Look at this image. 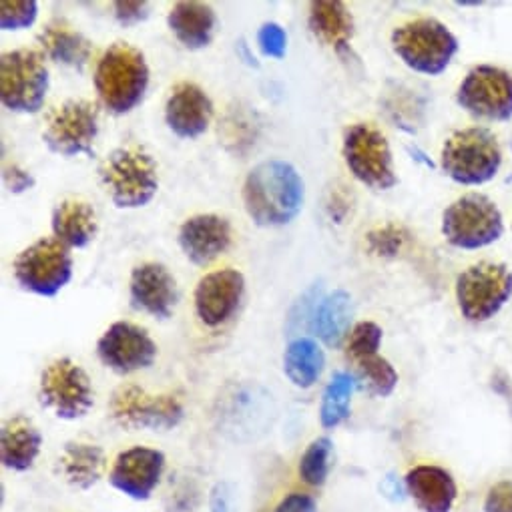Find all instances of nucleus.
Masks as SVG:
<instances>
[{
    "instance_id": "9",
    "label": "nucleus",
    "mask_w": 512,
    "mask_h": 512,
    "mask_svg": "<svg viewBox=\"0 0 512 512\" xmlns=\"http://www.w3.org/2000/svg\"><path fill=\"white\" fill-rule=\"evenodd\" d=\"M512 298V272L504 264L480 262L456 280V300L462 316L472 322H488Z\"/></svg>"
},
{
    "instance_id": "4",
    "label": "nucleus",
    "mask_w": 512,
    "mask_h": 512,
    "mask_svg": "<svg viewBox=\"0 0 512 512\" xmlns=\"http://www.w3.org/2000/svg\"><path fill=\"white\" fill-rule=\"evenodd\" d=\"M392 47L408 69L436 77L458 53V39L436 19H416L394 29Z\"/></svg>"
},
{
    "instance_id": "32",
    "label": "nucleus",
    "mask_w": 512,
    "mask_h": 512,
    "mask_svg": "<svg viewBox=\"0 0 512 512\" xmlns=\"http://www.w3.org/2000/svg\"><path fill=\"white\" fill-rule=\"evenodd\" d=\"M334 444L330 438H316L300 458V478L310 486H322L330 474Z\"/></svg>"
},
{
    "instance_id": "11",
    "label": "nucleus",
    "mask_w": 512,
    "mask_h": 512,
    "mask_svg": "<svg viewBox=\"0 0 512 512\" xmlns=\"http://www.w3.org/2000/svg\"><path fill=\"white\" fill-rule=\"evenodd\" d=\"M456 103L476 119H512V75L494 65L474 67L458 87Z\"/></svg>"
},
{
    "instance_id": "10",
    "label": "nucleus",
    "mask_w": 512,
    "mask_h": 512,
    "mask_svg": "<svg viewBox=\"0 0 512 512\" xmlns=\"http://www.w3.org/2000/svg\"><path fill=\"white\" fill-rule=\"evenodd\" d=\"M344 161L352 175L370 189L388 191L398 183L386 135L370 123H356L344 133Z\"/></svg>"
},
{
    "instance_id": "1",
    "label": "nucleus",
    "mask_w": 512,
    "mask_h": 512,
    "mask_svg": "<svg viewBox=\"0 0 512 512\" xmlns=\"http://www.w3.org/2000/svg\"><path fill=\"white\" fill-rule=\"evenodd\" d=\"M243 205L247 215L262 227L286 225L302 211L304 179L288 161H264L245 177Z\"/></svg>"
},
{
    "instance_id": "2",
    "label": "nucleus",
    "mask_w": 512,
    "mask_h": 512,
    "mask_svg": "<svg viewBox=\"0 0 512 512\" xmlns=\"http://www.w3.org/2000/svg\"><path fill=\"white\" fill-rule=\"evenodd\" d=\"M147 87L149 67L139 49L115 43L103 53L95 69V89L111 113H131L143 101Z\"/></svg>"
},
{
    "instance_id": "5",
    "label": "nucleus",
    "mask_w": 512,
    "mask_h": 512,
    "mask_svg": "<svg viewBox=\"0 0 512 512\" xmlns=\"http://www.w3.org/2000/svg\"><path fill=\"white\" fill-rule=\"evenodd\" d=\"M502 149L494 133L484 127L456 131L442 147V169L460 185H482L496 177Z\"/></svg>"
},
{
    "instance_id": "19",
    "label": "nucleus",
    "mask_w": 512,
    "mask_h": 512,
    "mask_svg": "<svg viewBox=\"0 0 512 512\" xmlns=\"http://www.w3.org/2000/svg\"><path fill=\"white\" fill-rule=\"evenodd\" d=\"M179 292L171 272L161 264L137 266L131 274V302L149 316L167 320L177 304Z\"/></svg>"
},
{
    "instance_id": "25",
    "label": "nucleus",
    "mask_w": 512,
    "mask_h": 512,
    "mask_svg": "<svg viewBox=\"0 0 512 512\" xmlns=\"http://www.w3.org/2000/svg\"><path fill=\"white\" fill-rule=\"evenodd\" d=\"M352 298L336 290L322 298L312 312V332L330 348H338L350 334Z\"/></svg>"
},
{
    "instance_id": "37",
    "label": "nucleus",
    "mask_w": 512,
    "mask_h": 512,
    "mask_svg": "<svg viewBox=\"0 0 512 512\" xmlns=\"http://www.w3.org/2000/svg\"><path fill=\"white\" fill-rule=\"evenodd\" d=\"M368 243H370V249L378 255H394L402 245V237L396 227H386V229L372 231L368 235Z\"/></svg>"
},
{
    "instance_id": "30",
    "label": "nucleus",
    "mask_w": 512,
    "mask_h": 512,
    "mask_svg": "<svg viewBox=\"0 0 512 512\" xmlns=\"http://www.w3.org/2000/svg\"><path fill=\"white\" fill-rule=\"evenodd\" d=\"M356 384V378L348 372H338L332 376L320 406V422L326 430L340 426L350 416V402Z\"/></svg>"
},
{
    "instance_id": "3",
    "label": "nucleus",
    "mask_w": 512,
    "mask_h": 512,
    "mask_svg": "<svg viewBox=\"0 0 512 512\" xmlns=\"http://www.w3.org/2000/svg\"><path fill=\"white\" fill-rule=\"evenodd\" d=\"M99 177L119 209L143 207L159 189L157 165L153 157L139 147L115 149L101 163Z\"/></svg>"
},
{
    "instance_id": "26",
    "label": "nucleus",
    "mask_w": 512,
    "mask_h": 512,
    "mask_svg": "<svg viewBox=\"0 0 512 512\" xmlns=\"http://www.w3.org/2000/svg\"><path fill=\"white\" fill-rule=\"evenodd\" d=\"M310 27L322 43L336 49L338 53L348 49V43L354 35L352 15L340 0H318V3H312Z\"/></svg>"
},
{
    "instance_id": "7",
    "label": "nucleus",
    "mask_w": 512,
    "mask_h": 512,
    "mask_svg": "<svg viewBox=\"0 0 512 512\" xmlns=\"http://www.w3.org/2000/svg\"><path fill=\"white\" fill-rule=\"evenodd\" d=\"M13 270L23 290L55 298L73 278V258L57 237H43L17 255Z\"/></svg>"
},
{
    "instance_id": "18",
    "label": "nucleus",
    "mask_w": 512,
    "mask_h": 512,
    "mask_svg": "<svg viewBox=\"0 0 512 512\" xmlns=\"http://www.w3.org/2000/svg\"><path fill=\"white\" fill-rule=\"evenodd\" d=\"M231 223L213 213L193 215L179 229V245L185 258L195 266L215 262L231 245Z\"/></svg>"
},
{
    "instance_id": "23",
    "label": "nucleus",
    "mask_w": 512,
    "mask_h": 512,
    "mask_svg": "<svg viewBox=\"0 0 512 512\" xmlns=\"http://www.w3.org/2000/svg\"><path fill=\"white\" fill-rule=\"evenodd\" d=\"M167 25L183 47L199 51L211 43L217 27V17L209 5L177 3L167 17Z\"/></svg>"
},
{
    "instance_id": "35",
    "label": "nucleus",
    "mask_w": 512,
    "mask_h": 512,
    "mask_svg": "<svg viewBox=\"0 0 512 512\" xmlns=\"http://www.w3.org/2000/svg\"><path fill=\"white\" fill-rule=\"evenodd\" d=\"M258 45L266 57L284 59L288 49V35L278 23H266L258 31Z\"/></svg>"
},
{
    "instance_id": "24",
    "label": "nucleus",
    "mask_w": 512,
    "mask_h": 512,
    "mask_svg": "<svg viewBox=\"0 0 512 512\" xmlns=\"http://www.w3.org/2000/svg\"><path fill=\"white\" fill-rule=\"evenodd\" d=\"M53 233L67 247H87L97 235V215L87 201L67 199L53 211Z\"/></svg>"
},
{
    "instance_id": "31",
    "label": "nucleus",
    "mask_w": 512,
    "mask_h": 512,
    "mask_svg": "<svg viewBox=\"0 0 512 512\" xmlns=\"http://www.w3.org/2000/svg\"><path fill=\"white\" fill-rule=\"evenodd\" d=\"M356 366V382H360L370 394L374 396H390L398 384V372L394 366L386 360L376 356H370L366 360H360Z\"/></svg>"
},
{
    "instance_id": "6",
    "label": "nucleus",
    "mask_w": 512,
    "mask_h": 512,
    "mask_svg": "<svg viewBox=\"0 0 512 512\" xmlns=\"http://www.w3.org/2000/svg\"><path fill=\"white\" fill-rule=\"evenodd\" d=\"M49 91L45 57L31 49L9 51L0 59V99L15 113H39Z\"/></svg>"
},
{
    "instance_id": "40",
    "label": "nucleus",
    "mask_w": 512,
    "mask_h": 512,
    "mask_svg": "<svg viewBox=\"0 0 512 512\" xmlns=\"http://www.w3.org/2000/svg\"><path fill=\"white\" fill-rule=\"evenodd\" d=\"M3 177H5V185L11 193H25V191L33 189V185H35L33 175L29 171H25L23 167H19V165L5 167Z\"/></svg>"
},
{
    "instance_id": "34",
    "label": "nucleus",
    "mask_w": 512,
    "mask_h": 512,
    "mask_svg": "<svg viewBox=\"0 0 512 512\" xmlns=\"http://www.w3.org/2000/svg\"><path fill=\"white\" fill-rule=\"evenodd\" d=\"M39 15L35 0H3L0 3V27L3 31H21L33 27Z\"/></svg>"
},
{
    "instance_id": "22",
    "label": "nucleus",
    "mask_w": 512,
    "mask_h": 512,
    "mask_svg": "<svg viewBox=\"0 0 512 512\" xmlns=\"http://www.w3.org/2000/svg\"><path fill=\"white\" fill-rule=\"evenodd\" d=\"M43 446L39 428L25 416H15L3 424L0 432V458L11 470H29Z\"/></svg>"
},
{
    "instance_id": "36",
    "label": "nucleus",
    "mask_w": 512,
    "mask_h": 512,
    "mask_svg": "<svg viewBox=\"0 0 512 512\" xmlns=\"http://www.w3.org/2000/svg\"><path fill=\"white\" fill-rule=\"evenodd\" d=\"M113 9L119 25L123 27H135L149 17V3L145 0H125V3L121 0V3L113 5Z\"/></svg>"
},
{
    "instance_id": "20",
    "label": "nucleus",
    "mask_w": 512,
    "mask_h": 512,
    "mask_svg": "<svg viewBox=\"0 0 512 512\" xmlns=\"http://www.w3.org/2000/svg\"><path fill=\"white\" fill-rule=\"evenodd\" d=\"M213 117V103L195 83H179L165 105V121L181 139L203 135Z\"/></svg>"
},
{
    "instance_id": "14",
    "label": "nucleus",
    "mask_w": 512,
    "mask_h": 512,
    "mask_svg": "<svg viewBox=\"0 0 512 512\" xmlns=\"http://www.w3.org/2000/svg\"><path fill=\"white\" fill-rule=\"evenodd\" d=\"M41 402L63 420L87 416L93 408V386L87 372L71 358L49 364L41 376Z\"/></svg>"
},
{
    "instance_id": "16",
    "label": "nucleus",
    "mask_w": 512,
    "mask_h": 512,
    "mask_svg": "<svg viewBox=\"0 0 512 512\" xmlns=\"http://www.w3.org/2000/svg\"><path fill=\"white\" fill-rule=\"evenodd\" d=\"M163 470L165 454L161 450L135 446L117 456L109 480L119 492L135 500H147L157 488Z\"/></svg>"
},
{
    "instance_id": "38",
    "label": "nucleus",
    "mask_w": 512,
    "mask_h": 512,
    "mask_svg": "<svg viewBox=\"0 0 512 512\" xmlns=\"http://www.w3.org/2000/svg\"><path fill=\"white\" fill-rule=\"evenodd\" d=\"M484 512H512V480H502L488 490Z\"/></svg>"
},
{
    "instance_id": "33",
    "label": "nucleus",
    "mask_w": 512,
    "mask_h": 512,
    "mask_svg": "<svg viewBox=\"0 0 512 512\" xmlns=\"http://www.w3.org/2000/svg\"><path fill=\"white\" fill-rule=\"evenodd\" d=\"M382 344V328L374 322H360L352 328L346 342V356L356 364L378 354Z\"/></svg>"
},
{
    "instance_id": "13",
    "label": "nucleus",
    "mask_w": 512,
    "mask_h": 512,
    "mask_svg": "<svg viewBox=\"0 0 512 512\" xmlns=\"http://www.w3.org/2000/svg\"><path fill=\"white\" fill-rule=\"evenodd\" d=\"M99 133V109L91 101L73 99L57 107L43 131L45 145L63 157L91 155Z\"/></svg>"
},
{
    "instance_id": "17",
    "label": "nucleus",
    "mask_w": 512,
    "mask_h": 512,
    "mask_svg": "<svg viewBox=\"0 0 512 512\" xmlns=\"http://www.w3.org/2000/svg\"><path fill=\"white\" fill-rule=\"evenodd\" d=\"M243 294L245 280L237 270L207 274L195 290V312L205 326L217 328L235 314Z\"/></svg>"
},
{
    "instance_id": "21",
    "label": "nucleus",
    "mask_w": 512,
    "mask_h": 512,
    "mask_svg": "<svg viewBox=\"0 0 512 512\" xmlns=\"http://www.w3.org/2000/svg\"><path fill=\"white\" fill-rule=\"evenodd\" d=\"M408 494L422 512H450L458 488L452 474L436 464H418L406 474Z\"/></svg>"
},
{
    "instance_id": "39",
    "label": "nucleus",
    "mask_w": 512,
    "mask_h": 512,
    "mask_svg": "<svg viewBox=\"0 0 512 512\" xmlns=\"http://www.w3.org/2000/svg\"><path fill=\"white\" fill-rule=\"evenodd\" d=\"M316 500L314 496L306 492H292L280 500V504L274 508V512H316Z\"/></svg>"
},
{
    "instance_id": "12",
    "label": "nucleus",
    "mask_w": 512,
    "mask_h": 512,
    "mask_svg": "<svg viewBox=\"0 0 512 512\" xmlns=\"http://www.w3.org/2000/svg\"><path fill=\"white\" fill-rule=\"evenodd\" d=\"M115 422L131 430H171L183 420V404L173 394L153 396L135 384H125L111 396Z\"/></svg>"
},
{
    "instance_id": "8",
    "label": "nucleus",
    "mask_w": 512,
    "mask_h": 512,
    "mask_svg": "<svg viewBox=\"0 0 512 512\" xmlns=\"http://www.w3.org/2000/svg\"><path fill=\"white\" fill-rule=\"evenodd\" d=\"M442 233L458 249H480L502 237V213L486 195L468 193L446 207Z\"/></svg>"
},
{
    "instance_id": "27",
    "label": "nucleus",
    "mask_w": 512,
    "mask_h": 512,
    "mask_svg": "<svg viewBox=\"0 0 512 512\" xmlns=\"http://www.w3.org/2000/svg\"><path fill=\"white\" fill-rule=\"evenodd\" d=\"M61 472L65 480L77 488H91L99 482L105 470V452L95 444L69 442L61 454Z\"/></svg>"
},
{
    "instance_id": "28",
    "label": "nucleus",
    "mask_w": 512,
    "mask_h": 512,
    "mask_svg": "<svg viewBox=\"0 0 512 512\" xmlns=\"http://www.w3.org/2000/svg\"><path fill=\"white\" fill-rule=\"evenodd\" d=\"M326 366V356L320 344L312 338H296L284 354V372L298 388H312Z\"/></svg>"
},
{
    "instance_id": "29",
    "label": "nucleus",
    "mask_w": 512,
    "mask_h": 512,
    "mask_svg": "<svg viewBox=\"0 0 512 512\" xmlns=\"http://www.w3.org/2000/svg\"><path fill=\"white\" fill-rule=\"evenodd\" d=\"M39 43L53 61L75 69H83L91 57V43L61 23L49 25L41 33Z\"/></svg>"
},
{
    "instance_id": "15",
    "label": "nucleus",
    "mask_w": 512,
    "mask_h": 512,
    "mask_svg": "<svg viewBox=\"0 0 512 512\" xmlns=\"http://www.w3.org/2000/svg\"><path fill=\"white\" fill-rule=\"evenodd\" d=\"M97 354L113 372L131 374L155 362L157 346L147 330L129 322H117L101 336Z\"/></svg>"
}]
</instances>
